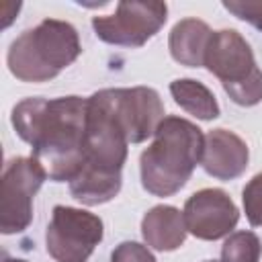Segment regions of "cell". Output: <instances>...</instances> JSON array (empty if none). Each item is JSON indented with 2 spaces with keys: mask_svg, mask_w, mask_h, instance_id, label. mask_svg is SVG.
<instances>
[{
  "mask_svg": "<svg viewBox=\"0 0 262 262\" xmlns=\"http://www.w3.org/2000/svg\"><path fill=\"white\" fill-rule=\"evenodd\" d=\"M86 115L88 98L33 96L14 104L10 121L49 180L70 182L86 158Z\"/></svg>",
  "mask_w": 262,
  "mask_h": 262,
  "instance_id": "1",
  "label": "cell"
},
{
  "mask_svg": "<svg viewBox=\"0 0 262 262\" xmlns=\"http://www.w3.org/2000/svg\"><path fill=\"white\" fill-rule=\"evenodd\" d=\"M203 131L188 119L168 115L154 133V141L139 156L141 186L154 196L176 194L201 164Z\"/></svg>",
  "mask_w": 262,
  "mask_h": 262,
  "instance_id": "2",
  "label": "cell"
},
{
  "mask_svg": "<svg viewBox=\"0 0 262 262\" xmlns=\"http://www.w3.org/2000/svg\"><path fill=\"white\" fill-rule=\"evenodd\" d=\"M82 53L78 31L57 18H45L23 31L8 47L6 63L20 82H49L72 66Z\"/></svg>",
  "mask_w": 262,
  "mask_h": 262,
  "instance_id": "3",
  "label": "cell"
},
{
  "mask_svg": "<svg viewBox=\"0 0 262 262\" xmlns=\"http://www.w3.org/2000/svg\"><path fill=\"white\" fill-rule=\"evenodd\" d=\"M203 68L221 82L235 104L254 106L262 102V70L256 66L250 43L235 29L213 31Z\"/></svg>",
  "mask_w": 262,
  "mask_h": 262,
  "instance_id": "4",
  "label": "cell"
},
{
  "mask_svg": "<svg viewBox=\"0 0 262 262\" xmlns=\"http://www.w3.org/2000/svg\"><path fill=\"white\" fill-rule=\"evenodd\" d=\"M102 235L104 225L98 215L55 205L45 229V248L55 262H88Z\"/></svg>",
  "mask_w": 262,
  "mask_h": 262,
  "instance_id": "5",
  "label": "cell"
},
{
  "mask_svg": "<svg viewBox=\"0 0 262 262\" xmlns=\"http://www.w3.org/2000/svg\"><path fill=\"white\" fill-rule=\"evenodd\" d=\"M47 178L45 168L33 156L8 160L0 188V231L4 235L20 233L31 225L33 199Z\"/></svg>",
  "mask_w": 262,
  "mask_h": 262,
  "instance_id": "6",
  "label": "cell"
},
{
  "mask_svg": "<svg viewBox=\"0 0 262 262\" xmlns=\"http://www.w3.org/2000/svg\"><path fill=\"white\" fill-rule=\"evenodd\" d=\"M166 2H119L113 14L94 16L92 29L96 37L108 45L141 47L166 23Z\"/></svg>",
  "mask_w": 262,
  "mask_h": 262,
  "instance_id": "7",
  "label": "cell"
},
{
  "mask_svg": "<svg viewBox=\"0 0 262 262\" xmlns=\"http://www.w3.org/2000/svg\"><path fill=\"white\" fill-rule=\"evenodd\" d=\"M98 94L125 131L129 143H143L164 119V102L154 88H102Z\"/></svg>",
  "mask_w": 262,
  "mask_h": 262,
  "instance_id": "8",
  "label": "cell"
},
{
  "mask_svg": "<svg viewBox=\"0 0 262 262\" xmlns=\"http://www.w3.org/2000/svg\"><path fill=\"white\" fill-rule=\"evenodd\" d=\"M182 215L186 231L205 242L227 237L239 221L235 203L221 188H201L190 194L184 203Z\"/></svg>",
  "mask_w": 262,
  "mask_h": 262,
  "instance_id": "9",
  "label": "cell"
},
{
  "mask_svg": "<svg viewBox=\"0 0 262 262\" xmlns=\"http://www.w3.org/2000/svg\"><path fill=\"white\" fill-rule=\"evenodd\" d=\"M250 151L246 141L229 129H213L205 135L201 166L217 180H235L248 168Z\"/></svg>",
  "mask_w": 262,
  "mask_h": 262,
  "instance_id": "10",
  "label": "cell"
},
{
  "mask_svg": "<svg viewBox=\"0 0 262 262\" xmlns=\"http://www.w3.org/2000/svg\"><path fill=\"white\" fill-rule=\"evenodd\" d=\"M186 223L180 209L172 205H156L141 219V235L147 248L158 252H174L186 239Z\"/></svg>",
  "mask_w": 262,
  "mask_h": 262,
  "instance_id": "11",
  "label": "cell"
},
{
  "mask_svg": "<svg viewBox=\"0 0 262 262\" xmlns=\"http://www.w3.org/2000/svg\"><path fill=\"white\" fill-rule=\"evenodd\" d=\"M211 35V27L201 18L178 20L168 37V49L172 59L186 68H203Z\"/></svg>",
  "mask_w": 262,
  "mask_h": 262,
  "instance_id": "12",
  "label": "cell"
},
{
  "mask_svg": "<svg viewBox=\"0 0 262 262\" xmlns=\"http://www.w3.org/2000/svg\"><path fill=\"white\" fill-rule=\"evenodd\" d=\"M170 94L180 108H184L188 115H192L201 121H213L221 115L215 94L199 80L178 78V80L170 82Z\"/></svg>",
  "mask_w": 262,
  "mask_h": 262,
  "instance_id": "13",
  "label": "cell"
},
{
  "mask_svg": "<svg viewBox=\"0 0 262 262\" xmlns=\"http://www.w3.org/2000/svg\"><path fill=\"white\" fill-rule=\"evenodd\" d=\"M260 237L248 229L229 233L221 246V262H260Z\"/></svg>",
  "mask_w": 262,
  "mask_h": 262,
  "instance_id": "14",
  "label": "cell"
},
{
  "mask_svg": "<svg viewBox=\"0 0 262 262\" xmlns=\"http://www.w3.org/2000/svg\"><path fill=\"white\" fill-rule=\"evenodd\" d=\"M244 213L252 227H262V172L256 174L242 190Z\"/></svg>",
  "mask_w": 262,
  "mask_h": 262,
  "instance_id": "15",
  "label": "cell"
},
{
  "mask_svg": "<svg viewBox=\"0 0 262 262\" xmlns=\"http://www.w3.org/2000/svg\"><path fill=\"white\" fill-rule=\"evenodd\" d=\"M223 8L235 18L262 31V0H223Z\"/></svg>",
  "mask_w": 262,
  "mask_h": 262,
  "instance_id": "16",
  "label": "cell"
},
{
  "mask_svg": "<svg viewBox=\"0 0 262 262\" xmlns=\"http://www.w3.org/2000/svg\"><path fill=\"white\" fill-rule=\"evenodd\" d=\"M111 262H156V256L143 244H137V242H121L113 250Z\"/></svg>",
  "mask_w": 262,
  "mask_h": 262,
  "instance_id": "17",
  "label": "cell"
},
{
  "mask_svg": "<svg viewBox=\"0 0 262 262\" xmlns=\"http://www.w3.org/2000/svg\"><path fill=\"white\" fill-rule=\"evenodd\" d=\"M2 262H27V260H23V258H8V256H6Z\"/></svg>",
  "mask_w": 262,
  "mask_h": 262,
  "instance_id": "18",
  "label": "cell"
},
{
  "mask_svg": "<svg viewBox=\"0 0 262 262\" xmlns=\"http://www.w3.org/2000/svg\"><path fill=\"white\" fill-rule=\"evenodd\" d=\"M205 262H221V260H205Z\"/></svg>",
  "mask_w": 262,
  "mask_h": 262,
  "instance_id": "19",
  "label": "cell"
}]
</instances>
